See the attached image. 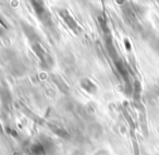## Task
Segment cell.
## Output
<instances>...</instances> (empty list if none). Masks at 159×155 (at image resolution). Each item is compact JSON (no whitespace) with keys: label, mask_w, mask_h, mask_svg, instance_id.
<instances>
[{"label":"cell","mask_w":159,"mask_h":155,"mask_svg":"<svg viewBox=\"0 0 159 155\" xmlns=\"http://www.w3.org/2000/svg\"><path fill=\"white\" fill-rule=\"evenodd\" d=\"M82 86L84 87V89H86L87 91H89L91 93H94V92L96 91L95 85H94L93 83H91L89 79H84V80H82Z\"/></svg>","instance_id":"7a4b0ae2"},{"label":"cell","mask_w":159,"mask_h":155,"mask_svg":"<svg viewBox=\"0 0 159 155\" xmlns=\"http://www.w3.org/2000/svg\"><path fill=\"white\" fill-rule=\"evenodd\" d=\"M62 13H63V14H61V15L63 16V19H64V20H66V22H68V23H66V24H68L69 26H70L72 29H74L75 33H77L76 31H77V29H79V27H77L76 23L74 22V20H73V19L71 18L70 15H69V13H68V12H66V11H62Z\"/></svg>","instance_id":"6da1fadb"}]
</instances>
